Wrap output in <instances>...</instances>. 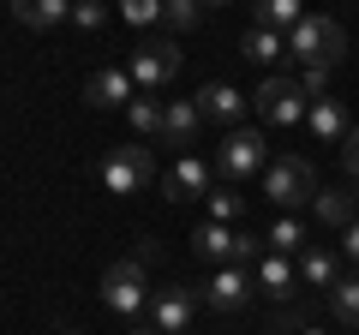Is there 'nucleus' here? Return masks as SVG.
<instances>
[{
	"label": "nucleus",
	"instance_id": "1",
	"mask_svg": "<svg viewBox=\"0 0 359 335\" xmlns=\"http://www.w3.org/2000/svg\"><path fill=\"white\" fill-rule=\"evenodd\" d=\"M287 54L299 66H335V60H347V30L335 18H323V13H306L287 30Z\"/></svg>",
	"mask_w": 359,
	"mask_h": 335
},
{
	"label": "nucleus",
	"instance_id": "2",
	"mask_svg": "<svg viewBox=\"0 0 359 335\" xmlns=\"http://www.w3.org/2000/svg\"><path fill=\"white\" fill-rule=\"evenodd\" d=\"M264 198L276 210H299V204H311L318 198V168L306 162V156H282V162H269L264 168Z\"/></svg>",
	"mask_w": 359,
	"mask_h": 335
},
{
	"label": "nucleus",
	"instance_id": "3",
	"mask_svg": "<svg viewBox=\"0 0 359 335\" xmlns=\"http://www.w3.org/2000/svg\"><path fill=\"white\" fill-rule=\"evenodd\" d=\"M192 252L204 264H222V270H252V258H257V240L252 233H233V228H222V221H204V228L192 233Z\"/></svg>",
	"mask_w": 359,
	"mask_h": 335
},
{
	"label": "nucleus",
	"instance_id": "4",
	"mask_svg": "<svg viewBox=\"0 0 359 335\" xmlns=\"http://www.w3.org/2000/svg\"><path fill=\"white\" fill-rule=\"evenodd\" d=\"M264 168H269V144H264L257 126H240V132L222 138V150H216V174L222 180H252V174H264Z\"/></svg>",
	"mask_w": 359,
	"mask_h": 335
},
{
	"label": "nucleus",
	"instance_id": "5",
	"mask_svg": "<svg viewBox=\"0 0 359 335\" xmlns=\"http://www.w3.org/2000/svg\"><path fill=\"white\" fill-rule=\"evenodd\" d=\"M150 180H156V156L144 150V144H120V150H108V156H102V186H108L114 198L144 192Z\"/></svg>",
	"mask_w": 359,
	"mask_h": 335
},
{
	"label": "nucleus",
	"instance_id": "6",
	"mask_svg": "<svg viewBox=\"0 0 359 335\" xmlns=\"http://www.w3.org/2000/svg\"><path fill=\"white\" fill-rule=\"evenodd\" d=\"M102 306L120 311V317H138L150 306V282H144V264L138 258H120L102 270Z\"/></svg>",
	"mask_w": 359,
	"mask_h": 335
},
{
	"label": "nucleus",
	"instance_id": "7",
	"mask_svg": "<svg viewBox=\"0 0 359 335\" xmlns=\"http://www.w3.org/2000/svg\"><path fill=\"white\" fill-rule=\"evenodd\" d=\"M252 108L269 120V126H299V120L311 114V108H306V90H299V78H282V72L264 78V84L252 90Z\"/></svg>",
	"mask_w": 359,
	"mask_h": 335
},
{
	"label": "nucleus",
	"instance_id": "8",
	"mask_svg": "<svg viewBox=\"0 0 359 335\" xmlns=\"http://www.w3.org/2000/svg\"><path fill=\"white\" fill-rule=\"evenodd\" d=\"M126 72H132V84H144V90H156V84H168V78L180 72V48H174L168 36H144L138 48H132Z\"/></svg>",
	"mask_w": 359,
	"mask_h": 335
},
{
	"label": "nucleus",
	"instance_id": "9",
	"mask_svg": "<svg viewBox=\"0 0 359 335\" xmlns=\"http://www.w3.org/2000/svg\"><path fill=\"white\" fill-rule=\"evenodd\" d=\"M192 102H198V114H204V120H216V126H228V132H240L245 114H252V102H245L233 84H204Z\"/></svg>",
	"mask_w": 359,
	"mask_h": 335
},
{
	"label": "nucleus",
	"instance_id": "10",
	"mask_svg": "<svg viewBox=\"0 0 359 335\" xmlns=\"http://www.w3.org/2000/svg\"><path fill=\"white\" fill-rule=\"evenodd\" d=\"M198 299H204V294H192V287H162V294L150 299V317H156V335H186V323H192Z\"/></svg>",
	"mask_w": 359,
	"mask_h": 335
},
{
	"label": "nucleus",
	"instance_id": "11",
	"mask_svg": "<svg viewBox=\"0 0 359 335\" xmlns=\"http://www.w3.org/2000/svg\"><path fill=\"white\" fill-rule=\"evenodd\" d=\"M204 306L210 311H228V317L245 311V306H252V275H245V270H216L204 282Z\"/></svg>",
	"mask_w": 359,
	"mask_h": 335
},
{
	"label": "nucleus",
	"instance_id": "12",
	"mask_svg": "<svg viewBox=\"0 0 359 335\" xmlns=\"http://www.w3.org/2000/svg\"><path fill=\"white\" fill-rule=\"evenodd\" d=\"M84 102L90 108H132V72H120V66L90 72L84 78Z\"/></svg>",
	"mask_w": 359,
	"mask_h": 335
},
{
	"label": "nucleus",
	"instance_id": "13",
	"mask_svg": "<svg viewBox=\"0 0 359 335\" xmlns=\"http://www.w3.org/2000/svg\"><path fill=\"white\" fill-rule=\"evenodd\" d=\"M168 198H174V204H186V198H210V168L198 162V156H180V168L168 174Z\"/></svg>",
	"mask_w": 359,
	"mask_h": 335
},
{
	"label": "nucleus",
	"instance_id": "14",
	"mask_svg": "<svg viewBox=\"0 0 359 335\" xmlns=\"http://www.w3.org/2000/svg\"><path fill=\"white\" fill-rule=\"evenodd\" d=\"M257 282H264L269 299H294L299 294V264L294 258H264L257 264Z\"/></svg>",
	"mask_w": 359,
	"mask_h": 335
},
{
	"label": "nucleus",
	"instance_id": "15",
	"mask_svg": "<svg viewBox=\"0 0 359 335\" xmlns=\"http://www.w3.org/2000/svg\"><path fill=\"white\" fill-rule=\"evenodd\" d=\"M306 126H311V138H318V144H341L347 138V120H341V102H335V96H318V102H311Z\"/></svg>",
	"mask_w": 359,
	"mask_h": 335
},
{
	"label": "nucleus",
	"instance_id": "16",
	"mask_svg": "<svg viewBox=\"0 0 359 335\" xmlns=\"http://www.w3.org/2000/svg\"><path fill=\"white\" fill-rule=\"evenodd\" d=\"M198 126H204L198 102H168L162 108V138L168 144H198Z\"/></svg>",
	"mask_w": 359,
	"mask_h": 335
},
{
	"label": "nucleus",
	"instance_id": "17",
	"mask_svg": "<svg viewBox=\"0 0 359 335\" xmlns=\"http://www.w3.org/2000/svg\"><path fill=\"white\" fill-rule=\"evenodd\" d=\"M13 18L30 25V30H54V25L72 18V6H66V0H13Z\"/></svg>",
	"mask_w": 359,
	"mask_h": 335
},
{
	"label": "nucleus",
	"instance_id": "18",
	"mask_svg": "<svg viewBox=\"0 0 359 335\" xmlns=\"http://www.w3.org/2000/svg\"><path fill=\"white\" fill-rule=\"evenodd\" d=\"M335 282H341L335 252H306V258H299V287H335Z\"/></svg>",
	"mask_w": 359,
	"mask_h": 335
},
{
	"label": "nucleus",
	"instance_id": "19",
	"mask_svg": "<svg viewBox=\"0 0 359 335\" xmlns=\"http://www.w3.org/2000/svg\"><path fill=\"white\" fill-rule=\"evenodd\" d=\"M264 240H269V252H276V258H306V228H299L294 216H282Z\"/></svg>",
	"mask_w": 359,
	"mask_h": 335
},
{
	"label": "nucleus",
	"instance_id": "20",
	"mask_svg": "<svg viewBox=\"0 0 359 335\" xmlns=\"http://www.w3.org/2000/svg\"><path fill=\"white\" fill-rule=\"evenodd\" d=\"M311 210H318V221H330V228H347V221H353V192H318L311 198Z\"/></svg>",
	"mask_w": 359,
	"mask_h": 335
},
{
	"label": "nucleus",
	"instance_id": "21",
	"mask_svg": "<svg viewBox=\"0 0 359 335\" xmlns=\"http://www.w3.org/2000/svg\"><path fill=\"white\" fill-rule=\"evenodd\" d=\"M330 311L347 323V329H359V275H341V282L330 287Z\"/></svg>",
	"mask_w": 359,
	"mask_h": 335
},
{
	"label": "nucleus",
	"instance_id": "22",
	"mask_svg": "<svg viewBox=\"0 0 359 335\" xmlns=\"http://www.w3.org/2000/svg\"><path fill=\"white\" fill-rule=\"evenodd\" d=\"M299 18H306V13H299V0H264V6L252 13V25H264V30H294Z\"/></svg>",
	"mask_w": 359,
	"mask_h": 335
},
{
	"label": "nucleus",
	"instance_id": "23",
	"mask_svg": "<svg viewBox=\"0 0 359 335\" xmlns=\"http://www.w3.org/2000/svg\"><path fill=\"white\" fill-rule=\"evenodd\" d=\"M126 120H132V132H138V138H162V108H156L150 96H132Z\"/></svg>",
	"mask_w": 359,
	"mask_h": 335
},
{
	"label": "nucleus",
	"instance_id": "24",
	"mask_svg": "<svg viewBox=\"0 0 359 335\" xmlns=\"http://www.w3.org/2000/svg\"><path fill=\"white\" fill-rule=\"evenodd\" d=\"M282 48H287V36H282V30H264V25H252V30H245V54H252V60H276Z\"/></svg>",
	"mask_w": 359,
	"mask_h": 335
},
{
	"label": "nucleus",
	"instance_id": "25",
	"mask_svg": "<svg viewBox=\"0 0 359 335\" xmlns=\"http://www.w3.org/2000/svg\"><path fill=\"white\" fill-rule=\"evenodd\" d=\"M162 25L168 30H192V25H204V6H198V0H168V6H162Z\"/></svg>",
	"mask_w": 359,
	"mask_h": 335
},
{
	"label": "nucleus",
	"instance_id": "26",
	"mask_svg": "<svg viewBox=\"0 0 359 335\" xmlns=\"http://www.w3.org/2000/svg\"><path fill=\"white\" fill-rule=\"evenodd\" d=\"M240 216H245V198H240V192H210V221H222V228H233Z\"/></svg>",
	"mask_w": 359,
	"mask_h": 335
},
{
	"label": "nucleus",
	"instance_id": "27",
	"mask_svg": "<svg viewBox=\"0 0 359 335\" xmlns=\"http://www.w3.org/2000/svg\"><path fill=\"white\" fill-rule=\"evenodd\" d=\"M72 25L78 30H102L108 25V6H102V0H84V6H72Z\"/></svg>",
	"mask_w": 359,
	"mask_h": 335
},
{
	"label": "nucleus",
	"instance_id": "28",
	"mask_svg": "<svg viewBox=\"0 0 359 335\" xmlns=\"http://www.w3.org/2000/svg\"><path fill=\"white\" fill-rule=\"evenodd\" d=\"M341 174L359 186V126H347V138H341Z\"/></svg>",
	"mask_w": 359,
	"mask_h": 335
},
{
	"label": "nucleus",
	"instance_id": "29",
	"mask_svg": "<svg viewBox=\"0 0 359 335\" xmlns=\"http://www.w3.org/2000/svg\"><path fill=\"white\" fill-rule=\"evenodd\" d=\"M162 6H168V0H132V6H126V18H132V25H162Z\"/></svg>",
	"mask_w": 359,
	"mask_h": 335
},
{
	"label": "nucleus",
	"instance_id": "30",
	"mask_svg": "<svg viewBox=\"0 0 359 335\" xmlns=\"http://www.w3.org/2000/svg\"><path fill=\"white\" fill-rule=\"evenodd\" d=\"M323 84H330V66H299V90L306 96H323Z\"/></svg>",
	"mask_w": 359,
	"mask_h": 335
},
{
	"label": "nucleus",
	"instance_id": "31",
	"mask_svg": "<svg viewBox=\"0 0 359 335\" xmlns=\"http://www.w3.org/2000/svg\"><path fill=\"white\" fill-rule=\"evenodd\" d=\"M341 245H347V258L359 264V216H353V221H347V228H341Z\"/></svg>",
	"mask_w": 359,
	"mask_h": 335
},
{
	"label": "nucleus",
	"instance_id": "32",
	"mask_svg": "<svg viewBox=\"0 0 359 335\" xmlns=\"http://www.w3.org/2000/svg\"><path fill=\"white\" fill-rule=\"evenodd\" d=\"M132 335H156V323H138V329H132Z\"/></svg>",
	"mask_w": 359,
	"mask_h": 335
},
{
	"label": "nucleus",
	"instance_id": "33",
	"mask_svg": "<svg viewBox=\"0 0 359 335\" xmlns=\"http://www.w3.org/2000/svg\"><path fill=\"white\" fill-rule=\"evenodd\" d=\"M299 335H323V329H311V323H306V329H299Z\"/></svg>",
	"mask_w": 359,
	"mask_h": 335
},
{
	"label": "nucleus",
	"instance_id": "34",
	"mask_svg": "<svg viewBox=\"0 0 359 335\" xmlns=\"http://www.w3.org/2000/svg\"><path fill=\"white\" fill-rule=\"evenodd\" d=\"M353 204H359V192H353Z\"/></svg>",
	"mask_w": 359,
	"mask_h": 335
},
{
	"label": "nucleus",
	"instance_id": "35",
	"mask_svg": "<svg viewBox=\"0 0 359 335\" xmlns=\"http://www.w3.org/2000/svg\"><path fill=\"white\" fill-rule=\"evenodd\" d=\"M66 335H78V329H66Z\"/></svg>",
	"mask_w": 359,
	"mask_h": 335
},
{
	"label": "nucleus",
	"instance_id": "36",
	"mask_svg": "<svg viewBox=\"0 0 359 335\" xmlns=\"http://www.w3.org/2000/svg\"><path fill=\"white\" fill-rule=\"evenodd\" d=\"M186 335H192V329H186Z\"/></svg>",
	"mask_w": 359,
	"mask_h": 335
}]
</instances>
